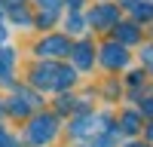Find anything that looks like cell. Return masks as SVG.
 Masks as SVG:
<instances>
[{"label": "cell", "instance_id": "cell-1", "mask_svg": "<svg viewBox=\"0 0 153 147\" xmlns=\"http://www.w3.org/2000/svg\"><path fill=\"white\" fill-rule=\"evenodd\" d=\"M104 52H107V55H101V58H104V65H110V68H117V65L126 61V52H123L120 46H107Z\"/></svg>", "mask_w": 153, "mask_h": 147}, {"label": "cell", "instance_id": "cell-2", "mask_svg": "<svg viewBox=\"0 0 153 147\" xmlns=\"http://www.w3.org/2000/svg\"><path fill=\"white\" fill-rule=\"evenodd\" d=\"M65 49H68V43L61 40V37H55V40L43 43V55H65Z\"/></svg>", "mask_w": 153, "mask_h": 147}, {"label": "cell", "instance_id": "cell-3", "mask_svg": "<svg viewBox=\"0 0 153 147\" xmlns=\"http://www.w3.org/2000/svg\"><path fill=\"white\" fill-rule=\"evenodd\" d=\"M34 126H37V129H34V141H46L49 132H55V126L49 129V120H40V122H34Z\"/></svg>", "mask_w": 153, "mask_h": 147}, {"label": "cell", "instance_id": "cell-4", "mask_svg": "<svg viewBox=\"0 0 153 147\" xmlns=\"http://www.w3.org/2000/svg\"><path fill=\"white\" fill-rule=\"evenodd\" d=\"M76 61H80L83 68L89 65V46H80V49H76Z\"/></svg>", "mask_w": 153, "mask_h": 147}, {"label": "cell", "instance_id": "cell-5", "mask_svg": "<svg viewBox=\"0 0 153 147\" xmlns=\"http://www.w3.org/2000/svg\"><path fill=\"white\" fill-rule=\"evenodd\" d=\"M113 19V9H98L95 12V22H110Z\"/></svg>", "mask_w": 153, "mask_h": 147}]
</instances>
